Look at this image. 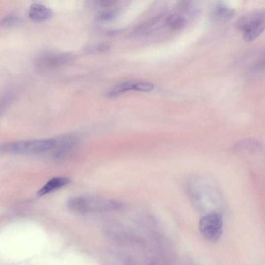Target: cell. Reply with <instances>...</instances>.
<instances>
[{
  "mask_svg": "<svg viewBox=\"0 0 265 265\" xmlns=\"http://www.w3.org/2000/svg\"><path fill=\"white\" fill-rule=\"evenodd\" d=\"M187 19L181 15H171L166 19L167 25L171 29L175 30L184 29L187 25Z\"/></svg>",
  "mask_w": 265,
  "mask_h": 265,
  "instance_id": "cell-11",
  "label": "cell"
},
{
  "mask_svg": "<svg viewBox=\"0 0 265 265\" xmlns=\"http://www.w3.org/2000/svg\"><path fill=\"white\" fill-rule=\"evenodd\" d=\"M74 58V56L70 53L45 51L37 56L35 63L38 71L44 72L64 67Z\"/></svg>",
  "mask_w": 265,
  "mask_h": 265,
  "instance_id": "cell-5",
  "label": "cell"
},
{
  "mask_svg": "<svg viewBox=\"0 0 265 265\" xmlns=\"http://www.w3.org/2000/svg\"><path fill=\"white\" fill-rule=\"evenodd\" d=\"M154 89L153 84L147 82H135L133 90L141 92H151Z\"/></svg>",
  "mask_w": 265,
  "mask_h": 265,
  "instance_id": "cell-14",
  "label": "cell"
},
{
  "mask_svg": "<svg viewBox=\"0 0 265 265\" xmlns=\"http://www.w3.org/2000/svg\"><path fill=\"white\" fill-rule=\"evenodd\" d=\"M67 205L71 210L80 214L118 209L123 206L118 201L89 196L72 197L69 199Z\"/></svg>",
  "mask_w": 265,
  "mask_h": 265,
  "instance_id": "cell-1",
  "label": "cell"
},
{
  "mask_svg": "<svg viewBox=\"0 0 265 265\" xmlns=\"http://www.w3.org/2000/svg\"><path fill=\"white\" fill-rule=\"evenodd\" d=\"M22 24V21L15 16H8L5 17L1 23V25L4 27H13Z\"/></svg>",
  "mask_w": 265,
  "mask_h": 265,
  "instance_id": "cell-13",
  "label": "cell"
},
{
  "mask_svg": "<svg viewBox=\"0 0 265 265\" xmlns=\"http://www.w3.org/2000/svg\"><path fill=\"white\" fill-rule=\"evenodd\" d=\"M55 140L19 141L0 145V152L30 155L43 153L53 149Z\"/></svg>",
  "mask_w": 265,
  "mask_h": 265,
  "instance_id": "cell-2",
  "label": "cell"
},
{
  "mask_svg": "<svg viewBox=\"0 0 265 265\" xmlns=\"http://www.w3.org/2000/svg\"><path fill=\"white\" fill-rule=\"evenodd\" d=\"M29 15L31 20L35 22H40L51 18L53 16V12L51 9L44 5L34 4L30 7Z\"/></svg>",
  "mask_w": 265,
  "mask_h": 265,
  "instance_id": "cell-7",
  "label": "cell"
},
{
  "mask_svg": "<svg viewBox=\"0 0 265 265\" xmlns=\"http://www.w3.org/2000/svg\"><path fill=\"white\" fill-rule=\"evenodd\" d=\"M78 141L77 136L73 134L61 136L55 140L54 155L56 158L66 156L76 146Z\"/></svg>",
  "mask_w": 265,
  "mask_h": 265,
  "instance_id": "cell-6",
  "label": "cell"
},
{
  "mask_svg": "<svg viewBox=\"0 0 265 265\" xmlns=\"http://www.w3.org/2000/svg\"><path fill=\"white\" fill-rule=\"evenodd\" d=\"M265 15L263 10H256L241 16L236 23L244 40L252 41L257 39L265 30Z\"/></svg>",
  "mask_w": 265,
  "mask_h": 265,
  "instance_id": "cell-3",
  "label": "cell"
},
{
  "mask_svg": "<svg viewBox=\"0 0 265 265\" xmlns=\"http://www.w3.org/2000/svg\"><path fill=\"white\" fill-rule=\"evenodd\" d=\"M99 18L101 20L109 21L111 20L114 18V16L111 13H105L101 15Z\"/></svg>",
  "mask_w": 265,
  "mask_h": 265,
  "instance_id": "cell-17",
  "label": "cell"
},
{
  "mask_svg": "<svg viewBox=\"0 0 265 265\" xmlns=\"http://www.w3.org/2000/svg\"><path fill=\"white\" fill-rule=\"evenodd\" d=\"M70 179L65 177H57L52 178L39 190L38 195V196L46 195L67 186L70 183Z\"/></svg>",
  "mask_w": 265,
  "mask_h": 265,
  "instance_id": "cell-8",
  "label": "cell"
},
{
  "mask_svg": "<svg viewBox=\"0 0 265 265\" xmlns=\"http://www.w3.org/2000/svg\"><path fill=\"white\" fill-rule=\"evenodd\" d=\"M116 0H100V4L102 7L107 8L113 5Z\"/></svg>",
  "mask_w": 265,
  "mask_h": 265,
  "instance_id": "cell-15",
  "label": "cell"
},
{
  "mask_svg": "<svg viewBox=\"0 0 265 265\" xmlns=\"http://www.w3.org/2000/svg\"><path fill=\"white\" fill-rule=\"evenodd\" d=\"M135 82L132 81H125L114 86L108 92L110 98H114L125 92L133 90Z\"/></svg>",
  "mask_w": 265,
  "mask_h": 265,
  "instance_id": "cell-10",
  "label": "cell"
},
{
  "mask_svg": "<svg viewBox=\"0 0 265 265\" xmlns=\"http://www.w3.org/2000/svg\"><path fill=\"white\" fill-rule=\"evenodd\" d=\"M234 10L224 5H219L214 9L213 18L216 22H224L231 19L234 15Z\"/></svg>",
  "mask_w": 265,
  "mask_h": 265,
  "instance_id": "cell-9",
  "label": "cell"
},
{
  "mask_svg": "<svg viewBox=\"0 0 265 265\" xmlns=\"http://www.w3.org/2000/svg\"><path fill=\"white\" fill-rule=\"evenodd\" d=\"M111 45L108 43L100 44L98 47V50L101 52H107L111 49Z\"/></svg>",
  "mask_w": 265,
  "mask_h": 265,
  "instance_id": "cell-16",
  "label": "cell"
},
{
  "mask_svg": "<svg viewBox=\"0 0 265 265\" xmlns=\"http://www.w3.org/2000/svg\"><path fill=\"white\" fill-rule=\"evenodd\" d=\"M224 220L221 214L213 212L201 217L199 222L200 234L207 241L216 242L221 238Z\"/></svg>",
  "mask_w": 265,
  "mask_h": 265,
  "instance_id": "cell-4",
  "label": "cell"
},
{
  "mask_svg": "<svg viewBox=\"0 0 265 265\" xmlns=\"http://www.w3.org/2000/svg\"><path fill=\"white\" fill-rule=\"evenodd\" d=\"M14 98V95L13 94L7 93L0 98V116L12 103Z\"/></svg>",
  "mask_w": 265,
  "mask_h": 265,
  "instance_id": "cell-12",
  "label": "cell"
}]
</instances>
